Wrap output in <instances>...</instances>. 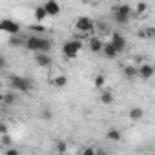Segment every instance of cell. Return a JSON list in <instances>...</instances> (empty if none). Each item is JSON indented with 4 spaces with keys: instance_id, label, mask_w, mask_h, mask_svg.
<instances>
[{
    "instance_id": "6da1fadb",
    "label": "cell",
    "mask_w": 155,
    "mask_h": 155,
    "mask_svg": "<svg viewBox=\"0 0 155 155\" xmlns=\"http://www.w3.org/2000/svg\"><path fill=\"white\" fill-rule=\"evenodd\" d=\"M111 15H113V18H115L117 24H126V22H130V18H131L133 9H131V6H128V4H117V6L111 8Z\"/></svg>"
},
{
    "instance_id": "7a4b0ae2",
    "label": "cell",
    "mask_w": 155,
    "mask_h": 155,
    "mask_svg": "<svg viewBox=\"0 0 155 155\" xmlns=\"http://www.w3.org/2000/svg\"><path fill=\"white\" fill-rule=\"evenodd\" d=\"M81 49H82V42L79 38H75V37L71 40H68V42L62 44V55L66 58H75L77 55L81 53Z\"/></svg>"
},
{
    "instance_id": "3957f363",
    "label": "cell",
    "mask_w": 155,
    "mask_h": 155,
    "mask_svg": "<svg viewBox=\"0 0 155 155\" xmlns=\"http://www.w3.org/2000/svg\"><path fill=\"white\" fill-rule=\"evenodd\" d=\"M9 84H11V88L15 91H22V93H26V91H29L33 88L31 81L26 79V77H20V75H13L11 79H9Z\"/></svg>"
},
{
    "instance_id": "277c9868",
    "label": "cell",
    "mask_w": 155,
    "mask_h": 155,
    "mask_svg": "<svg viewBox=\"0 0 155 155\" xmlns=\"http://www.w3.org/2000/svg\"><path fill=\"white\" fill-rule=\"evenodd\" d=\"M75 29L79 33H91L95 29V20L90 17H79L75 20Z\"/></svg>"
},
{
    "instance_id": "5b68a950",
    "label": "cell",
    "mask_w": 155,
    "mask_h": 155,
    "mask_svg": "<svg viewBox=\"0 0 155 155\" xmlns=\"http://www.w3.org/2000/svg\"><path fill=\"white\" fill-rule=\"evenodd\" d=\"M0 29L8 35H18L20 33V24L15 22V20H9V18H4L0 22Z\"/></svg>"
},
{
    "instance_id": "8992f818",
    "label": "cell",
    "mask_w": 155,
    "mask_h": 155,
    "mask_svg": "<svg viewBox=\"0 0 155 155\" xmlns=\"http://www.w3.org/2000/svg\"><path fill=\"white\" fill-rule=\"evenodd\" d=\"M110 42L119 49V53H122V51L126 49V44H128L126 38H124V35H122V33H117V31L111 33V40H110Z\"/></svg>"
},
{
    "instance_id": "52a82bcc",
    "label": "cell",
    "mask_w": 155,
    "mask_h": 155,
    "mask_svg": "<svg viewBox=\"0 0 155 155\" xmlns=\"http://www.w3.org/2000/svg\"><path fill=\"white\" fill-rule=\"evenodd\" d=\"M88 48L91 53H102V48H104V42L101 37H90L88 38Z\"/></svg>"
},
{
    "instance_id": "ba28073f",
    "label": "cell",
    "mask_w": 155,
    "mask_h": 155,
    "mask_svg": "<svg viewBox=\"0 0 155 155\" xmlns=\"http://www.w3.org/2000/svg\"><path fill=\"white\" fill-rule=\"evenodd\" d=\"M35 62H37V66H40V68H49L53 60H51L49 53H44V51H37V53H35Z\"/></svg>"
},
{
    "instance_id": "9c48e42d",
    "label": "cell",
    "mask_w": 155,
    "mask_h": 155,
    "mask_svg": "<svg viewBox=\"0 0 155 155\" xmlns=\"http://www.w3.org/2000/svg\"><path fill=\"white\" fill-rule=\"evenodd\" d=\"M40 38H42V37H38V35L28 37V38H26V49H29V51H33V53L40 51Z\"/></svg>"
},
{
    "instance_id": "30bf717a",
    "label": "cell",
    "mask_w": 155,
    "mask_h": 155,
    "mask_svg": "<svg viewBox=\"0 0 155 155\" xmlns=\"http://www.w3.org/2000/svg\"><path fill=\"white\" fill-rule=\"evenodd\" d=\"M44 8H46V11H48L49 17H58L60 15V4L57 2V0H46Z\"/></svg>"
},
{
    "instance_id": "8fae6325",
    "label": "cell",
    "mask_w": 155,
    "mask_h": 155,
    "mask_svg": "<svg viewBox=\"0 0 155 155\" xmlns=\"http://www.w3.org/2000/svg\"><path fill=\"white\" fill-rule=\"evenodd\" d=\"M153 73H155V68H153L151 64H142V66H139V77H140L142 81L151 79Z\"/></svg>"
},
{
    "instance_id": "7c38bea8",
    "label": "cell",
    "mask_w": 155,
    "mask_h": 155,
    "mask_svg": "<svg viewBox=\"0 0 155 155\" xmlns=\"http://www.w3.org/2000/svg\"><path fill=\"white\" fill-rule=\"evenodd\" d=\"M102 55L106 58H117L119 57V49L111 44V42H104V48H102Z\"/></svg>"
},
{
    "instance_id": "4fadbf2b",
    "label": "cell",
    "mask_w": 155,
    "mask_h": 155,
    "mask_svg": "<svg viewBox=\"0 0 155 155\" xmlns=\"http://www.w3.org/2000/svg\"><path fill=\"white\" fill-rule=\"evenodd\" d=\"M124 77L130 81H133L135 77H139V66H124Z\"/></svg>"
},
{
    "instance_id": "5bb4252c",
    "label": "cell",
    "mask_w": 155,
    "mask_h": 155,
    "mask_svg": "<svg viewBox=\"0 0 155 155\" xmlns=\"http://www.w3.org/2000/svg\"><path fill=\"white\" fill-rule=\"evenodd\" d=\"M33 15H35V20H37V22H44V20L49 17L44 6H38V8H35V13H33Z\"/></svg>"
},
{
    "instance_id": "9a60e30c",
    "label": "cell",
    "mask_w": 155,
    "mask_h": 155,
    "mask_svg": "<svg viewBox=\"0 0 155 155\" xmlns=\"http://www.w3.org/2000/svg\"><path fill=\"white\" fill-rule=\"evenodd\" d=\"M106 139H108V140H111V142H119V140H122V133H120L117 128H111V130H108Z\"/></svg>"
},
{
    "instance_id": "2e32d148",
    "label": "cell",
    "mask_w": 155,
    "mask_h": 155,
    "mask_svg": "<svg viewBox=\"0 0 155 155\" xmlns=\"http://www.w3.org/2000/svg\"><path fill=\"white\" fill-rule=\"evenodd\" d=\"M101 102L102 104H111L113 101H115V97H113V93L110 91V90H101Z\"/></svg>"
},
{
    "instance_id": "e0dca14e",
    "label": "cell",
    "mask_w": 155,
    "mask_h": 155,
    "mask_svg": "<svg viewBox=\"0 0 155 155\" xmlns=\"http://www.w3.org/2000/svg\"><path fill=\"white\" fill-rule=\"evenodd\" d=\"M137 37L139 38H155V28H144L140 31H137Z\"/></svg>"
},
{
    "instance_id": "ac0fdd59",
    "label": "cell",
    "mask_w": 155,
    "mask_h": 155,
    "mask_svg": "<svg viewBox=\"0 0 155 155\" xmlns=\"http://www.w3.org/2000/svg\"><path fill=\"white\" fill-rule=\"evenodd\" d=\"M128 115H130L131 120H140V119L144 117V110H142V108H131Z\"/></svg>"
},
{
    "instance_id": "d6986e66",
    "label": "cell",
    "mask_w": 155,
    "mask_h": 155,
    "mask_svg": "<svg viewBox=\"0 0 155 155\" xmlns=\"http://www.w3.org/2000/svg\"><path fill=\"white\" fill-rule=\"evenodd\" d=\"M66 84H68V77L66 75H57L53 79V86L55 88H64Z\"/></svg>"
},
{
    "instance_id": "ffe728a7",
    "label": "cell",
    "mask_w": 155,
    "mask_h": 155,
    "mask_svg": "<svg viewBox=\"0 0 155 155\" xmlns=\"http://www.w3.org/2000/svg\"><path fill=\"white\" fill-rule=\"evenodd\" d=\"M2 102H4V104H8V106H11V104H15V102H17V95H15L13 91H8V93H4V95H2Z\"/></svg>"
},
{
    "instance_id": "44dd1931",
    "label": "cell",
    "mask_w": 155,
    "mask_h": 155,
    "mask_svg": "<svg viewBox=\"0 0 155 155\" xmlns=\"http://www.w3.org/2000/svg\"><path fill=\"white\" fill-rule=\"evenodd\" d=\"M51 48H53V42L49 40V38H40V51H44V53H49L51 51Z\"/></svg>"
},
{
    "instance_id": "7402d4cb",
    "label": "cell",
    "mask_w": 155,
    "mask_h": 155,
    "mask_svg": "<svg viewBox=\"0 0 155 155\" xmlns=\"http://www.w3.org/2000/svg\"><path fill=\"white\" fill-rule=\"evenodd\" d=\"M93 86H95L97 90H102V88L106 86V77H104V75H97L95 79H93Z\"/></svg>"
},
{
    "instance_id": "603a6c76",
    "label": "cell",
    "mask_w": 155,
    "mask_h": 155,
    "mask_svg": "<svg viewBox=\"0 0 155 155\" xmlns=\"http://www.w3.org/2000/svg\"><path fill=\"white\" fill-rule=\"evenodd\" d=\"M9 44H11V46H15V48H18V46H26V38H20L18 35H11Z\"/></svg>"
},
{
    "instance_id": "cb8c5ba5",
    "label": "cell",
    "mask_w": 155,
    "mask_h": 155,
    "mask_svg": "<svg viewBox=\"0 0 155 155\" xmlns=\"http://www.w3.org/2000/svg\"><path fill=\"white\" fill-rule=\"evenodd\" d=\"M29 29H31V31H35V33H46V26H44L42 22H38V24H31V26H29Z\"/></svg>"
},
{
    "instance_id": "d4e9b609",
    "label": "cell",
    "mask_w": 155,
    "mask_h": 155,
    "mask_svg": "<svg viewBox=\"0 0 155 155\" xmlns=\"http://www.w3.org/2000/svg\"><path fill=\"white\" fill-rule=\"evenodd\" d=\"M146 11H148V6H146L144 2H139V4L135 6V13H137V15H144Z\"/></svg>"
},
{
    "instance_id": "484cf974",
    "label": "cell",
    "mask_w": 155,
    "mask_h": 155,
    "mask_svg": "<svg viewBox=\"0 0 155 155\" xmlns=\"http://www.w3.org/2000/svg\"><path fill=\"white\" fill-rule=\"evenodd\" d=\"M57 151H58V153H66V151H68L66 140H57Z\"/></svg>"
},
{
    "instance_id": "4316f807",
    "label": "cell",
    "mask_w": 155,
    "mask_h": 155,
    "mask_svg": "<svg viewBox=\"0 0 155 155\" xmlns=\"http://www.w3.org/2000/svg\"><path fill=\"white\" fill-rule=\"evenodd\" d=\"M0 142H2L4 146H9L11 144V137L8 133H0Z\"/></svg>"
},
{
    "instance_id": "83f0119b",
    "label": "cell",
    "mask_w": 155,
    "mask_h": 155,
    "mask_svg": "<svg viewBox=\"0 0 155 155\" xmlns=\"http://www.w3.org/2000/svg\"><path fill=\"white\" fill-rule=\"evenodd\" d=\"M81 153H84V155H95V153H101V150H97V148H84V150H81Z\"/></svg>"
},
{
    "instance_id": "f1b7e54d",
    "label": "cell",
    "mask_w": 155,
    "mask_h": 155,
    "mask_svg": "<svg viewBox=\"0 0 155 155\" xmlns=\"http://www.w3.org/2000/svg\"><path fill=\"white\" fill-rule=\"evenodd\" d=\"M6 155H18V150L17 148H9V150H6Z\"/></svg>"
},
{
    "instance_id": "f546056e",
    "label": "cell",
    "mask_w": 155,
    "mask_h": 155,
    "mask_svg": "<svg viewBox=\"0 0 155 155\" xmlns=\"http://www.w3.org/2000/svg\"><path fill=\"white\" fill-rule=\"evenodd\" d=\"M42 117H46V119H49V117H51V113H49V110H42Z\"/></svg>"
},
{
    "instance_id": "4dcf8cb0",
    "label": "cell",
    "mask_w": 155,
    "mask_h": 155,
    "mask_svg": "<svg viewBox=\"0 0 155 155\" xmlns=\"http://www.w3.org/2000/svg\"><path fill=\"white\" fill-rule=\"evenodd\" d=\"M0 133H8V126L6 124H0Z\"/></svg>"
}]
</instances>
